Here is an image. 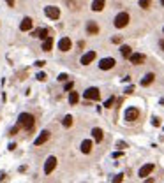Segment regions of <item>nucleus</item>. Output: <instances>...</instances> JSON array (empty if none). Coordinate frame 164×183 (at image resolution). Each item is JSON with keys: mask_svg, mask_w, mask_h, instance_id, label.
<instances>
[{"mask_svg": "<svg viewBox=\"0 0 164 183\" xmlns=\"http://www.w3.org/2000/svg\"><path fill=\"white\" fill-rule=\"evenodd\" d=\"M161 4H162V5H164V0H161Z\"/></svg>", "mask_w": 164, "mask_h": 183, "instance_id": "obj_38", "label": "nucleus"}, {"mask_svg": "<svg viewBox=\"0 0 164 183\" xmlns=\"http://www.w3.org/2000/svg\"><path fill=\"white\" fill-rule=\"evenodd\" d=\"M155 169V165L154 164H145L143 167H141V169H139V178H146V176H150V173H152V171H154Z\"/></svg>", "mask_w": 164, "mask_h": 183, "instance_id": "obj_8", "label": "nucleus"}, {"mask_svg": "<svg viewBox=\"0 0 164 183\" xmlns=\"http://www.w3.org/2000/svg\"><path fill=\"white\" fill-rule=\"evenodd\" d=\"M138 118H139V109L138 108H129L125 111V120L127 122H136Z\"/></svg>", "mask_w": 164, "mask_h": 183, "instance_id": "obj_6", "label": "nucleus"}, {"mask_svg": "<svg viewBox=\"0 0 164 183\" xmlns=\"http://www.w3.org/2000/svg\"><path fill=\"white\" fill-rule=\"evenodd\" d=\"M57 164H58L57 157H48L46 164H44V174H51L55 171V167H57Z\"/></svg>", "mask_w": 164, "mask_h": 183, "instance_id": "obj_4", "label": "nucleus"}, {"mask_svg": "<svg viewBox=\"0 0 164 183\" xmlns=\"http://www.w3.org/2000/svg\"><path fill=\"white\" fill-rule=\"evenodd\" d=\"M32 28V20L30 18H25V20L20 23V30L21 32H28Z\"/></svg>", "mask_w": 164, "mask_h": 183, "instance_id": "obj_16", "label": "nucleus"}, {"mask_svg": "<svg viewBox=\"0 0 164 183\" xmlns=\"http://www.w3.org/2000/svg\"><path fill=\"white\" fill-rule=\"evenodd\" d=\"M104 5H106V0H93L92 2V11L99 12V11L104 9Z\"/></svg>", "mask_w": 164, "mask_h": 183, "instance_id": "obj_15", "label": "nucleus"}, {"mask_svg": "<svg viewBox=\"0 0 164 183\" xmlns=\"http://www.w3.org/2000/svg\"><path fill=\"white\" fill-rule=\"evenodd\" d=\"M92 136H93V139H95L97 143H101L103 137H104V132L99 129V127H95V129H92Z\"/></svg>", "mask_w": 164, "mask_h": 183, "instance_id": "obj_17", "label": "nucleus"}, {"mask_svg": "<svg viewBox=\"0 0 164 183\" xmlns=\"http://www.w3.org/2000/svg\"><path fill=\"white\" fill-rule=\"evenodd\" d=\"M48 139H50V130H42V132L37 136V139L34 141V144H35V146H41V144H44Z\"/></svg>", "mask_w": 164, "mask_h": 183, "instance_id": "obj_9", "label": "nucleus"}, {"mask_svg": "<svg viewBox=\"0 0 164 183\" xmlns=\"http://www.w3.org/2000/svg\"><path fill=\"white\" fill-rule=\"evenodd\" d=\"M87 32H88L90 35H97V34H99V25H97L95 21H88V23H87Z\"/></svg>", "mask_w": 164, "mask_h": 183, "instance_id": "obj_13", "label": "nucleus"}, {"mask_svg": "<svg viewBox=\"0 0 164 183\" xmlns=\"http://www.w3.org/2000/svg\"><path fill=\"white\" fill-rule=\"evenodd\" d=\"M18 125L23 127V129L28 132V130L34 129V125H35V118L32 116L30 113H21L20 116H18Z\"/></svg>", "mask_w": 164, "mask_h": 183, "instance_id": "obj_1", "label": "nucleus"}, {"mask_svg": "<svg viewBox=\"0 0 164 183\" xmlns=\"http://www.w3.org/2000/svg\"><path fill=\"white\" fill-rule=\"evenodd\" d=\"M154 79H155V74H154V72H148L143 79H141V86H148V85H152Z\"/></svg>", "mask_w": 164, "mask_h": 183, "instance_id": "obj_14", "label": "nucleus"}, {"mask_svg": "<svg viewBox=\"0 0 164 183\" xmlns=\"http://www.w3.org/2000/svg\"><path fill=\"white\" fill-rule=\"evenodd\" d=\"M95 56H97L95 51H88V53H85L81 56V63L83 65H88V63H92V62L95 60Z\"/></svg>", "mask_w": 164, "mask_h": 183, "instance_id": "obj_11", "label": "nucleus"}, {"mask_svg": "<svg viewBox=\"0 0 164 183\" xmlns=\"http://www.w3.org/2000/svg\"><path fill=\"white\" fill-rule=\"evenodd\" d=\"M133 92H134V86H129V88L125 90V93H133Z\"/></svg>", "mask_w": 164, "mask_h": 183, "instance_id": "obj_35", "label": "nucleus"}, {"mask_svg": "<svg viewBox=\"0 0 164 183\" xmlns=\"http://www.w3.org/2000/svg\"><path fill=\"white\" fill-rule=\"evenodd\" d=\"M67 79H69V76H67L65 72H62L60 76H58V81H67Z\"/></svg>", "mask_w": 164, "mask_h": 183, "instance_id": "obj_28", "label": "nucleus"}, {"mask_svg": "<svg viewBox=\"0 0 164 183\" xmlns=\"http://www.w3.org/2000/svg\"><path fill=\"white\" fill-rule=\"evenodd\" d=\"M118 157H122V152H115L113 153V159H118Z\"/></svg>", "mask_w": 164, "mask_h": 183, "instance_id": "obj_34", "label": "nucleus"}, {"mask_svg": "<svg viewBox=\"0 0 164 183\" xmlns=\"http://www.w3.org/2000/svg\"><path fill=\"white\" fill-rule=\"evenodd\" d=\"M81 152L83 153H90L92 152V141H90V139H85V141L81 143Z\"/></svg>", "mask_w": 164, "mask_h": 183, "instance_id": "obj_19", "label": "nucleus"}, {"mask_svg": "<svg viewBox=\"0 0 164 183\" xmlns=\"http://www.w3.org/2000/svg\"><path fill=\"white\" fill-rule=\"evenodd\" d=\"M129 60H131V63H134V65H139V63L145 62V55L143 53H133V55L129 56Z\"/></svg>", "mask_w": 164, "mask_h": 183, "instance_id": "obj_12", "label": "nucleus"}, {"mask_svg": "<svg viewBox=\"0 0 164 183\" xmlns=\"http://www.w3.org/2000/svg\"><path fill=\"white\" fill-rule=\"evenodd\" d=\"M44 12H46V16H48L50 20H58V18H60V9L55 7V5H48V7H44Z\"/></svg>", "mask_w": 164, "mask_h": 183, "instance_id": "obj_5", "label": "nucleus"}, {"mask_svg": "<svg viewBox=\"0 0 164 183\" xmlns=\"http://www.w3.org/2000/svg\"><path fill=\"white\" fill-rule=\"evenodd\" d=\"M71 46H72V42H71L69 37H62L60 41H58V50L60 51H69Z\"/></svg>", "mask_w": 164, "mask_h": 183, "instance_id": "obj_10", "label": "nucleus"}, {"mask_svg": "<svg viewBox=\"0 0 164 183\" xmlns=\"http://www.w3.org/2000/svg\"><path fill=\"white\" fill-rule=\"evenodd\" d=\"M72 86H74V83L69 81V83H65V86H64V88H65V90L69 92V90H72Z\"/></svg>", "mask_w": 164, "mask_h": 183, "instance_id": "obj_29", "label": "nucleus"}, {"mask_svg": "<svg viewBox=\"0 0 164 183\" xmlns=\"http://www.w3.org/2000/svg\"><path fill=\"white\" fill-rule=\"evenodd\" d=\"M115 58H103V60L99 62V69H103V71H110L115 67Z\"/></svg>", "mask_w": 164, "mask_h": 183, "instance_id": "obj_7", "label": "nucleus"}, {"mask_svg": "<svg viewBox=\"0 0 164 183\" xmlns=\"http://www.w3.org/2000/svg\"><path fill=\"white\" fill-rule=\"evenodd\" d=\"M7 4H9V5H14V0H7Z\"/></svg>", "mask_w": 164, "mask_h": 183, "instance_id": "obj_37", "label": "nucleus"}, {"mask_svg": "<svg viewBox=\"0 0 164 183\" xmlns=\"http://www.w3.org/2000/svg\"><path fill=\"white\" fill-rule=\"evenodd\" d=\"M120 53H122V56L129 58V56L133 55V50H131V46H122V48H120Z\"/></svg>", "mask_w": 164, "mask_h": 183, "instance_id": "obj_21", "label": "nucleus"}, {"mask_svg": "<svg viewBox=\"0 0 164 183\" xmlns=\"http://www.w3.org/2000/svg\"><path fill=\"white\" fill-rule=\"evenodd\" d=\"M83 97H85L87 101H99V99H101V92H99V88H95V86H90V88L85 90Z\"/></svg>", "mask_w": 164, "mask_h": 183, "instance_id": "obj_3", "label": "nucleus"}, {"mask_svg": "<svg viewBox=\"0 0 164 183\" xmlns=\"http://www.w3.org/2000/svg\"><path fill=\"white\" fill-rule=\"evenodd\" d=\"M150 4H152V0H139V7H143V9H148Z\"/></svg>", "mask_w": 164, "mask_h": 183, "instance_id": "obj_24", "label": "nucleus"}, {"mask_svg": "<svg viewBox=\"0 0 164 183\" xmlns=\"http://www.w3.org/2000/svg\"><path fill=\"white\" fill-rule=\"evenodd\" d=\"M152 125H154V127H159V125H161V120H159V118H154V120H152Z\"/></svg>", "mask_w": 164, "mask_h": 183, "instance_id": "obj_31", "label": "nucleus"}, {"mask_svg": "<svg viewBox=\"0 0 164 183\" xmlns=\"http://www.w3.org/2000/svg\"><path fill=\"white\" fill-rule=\"evenodd\" d=\"M35 78H37V79H39V81H46V78H48V76H46V74H44V72H39V74H37V76H35Z\"/></svg>", "mask_w": 164, "mask_h": 183, "instance_id": "obj_27", "label": "nucleus"}, {"mask_svg": "<svg viewBox=\"0 0 164 183\" xmlns=\"http://www.w3.org/2000/svg\"><path fill=\"white\" fill-rule=\"evenodd\" d=\"M62 125L65 127V129H69L72 125V116L71 114H67V116H64V120H62Z\"/></svg>", "mask_w": 164, "mask_h": 183, "instance_id": "obj_22", "label": "nucleus"}, {"mask_svg": "<svg viewBox=\"0 0 164 183\" xmlns=\"http://www.w3.org/2000/svg\"><path fill=\"white\" fill-rule=\"evenodd\" d=\"M159 46H161V48H162V51H164V39H161V41H159Z\"/></svg>", "mask_w": 164, "mask_h": 183, "instance_id": "obj_36", "label": "nucleus"}, {"mask_svg": "<svg viewBox=\"0 0 164 183\" xmlns=\"http://www.w3.org/2000/svg\"><path fill=\"white\" fill-rule=\"evenodd\" d=\"M78 99H80V97H78V93H76V92H71V93H69V102H71V104H76Z\"/></svg>", "mask_w": 164, "mask_h": 183, "instance_id": "obj_23", "label": "nucleus"}, {"mask_svg": "<svg viewBox=\"0 0 164 183\" xmlns=\"http://www.w3.org/2000/svg\"><path fill=\"white\" fill-rule=\"evenodd\" d=\"M51 48H53V37L44 39V42H42V50L44 51H51Z\"/></svg>", "mask_w": 164, "mask_h": 183, "instance_id": "obj_20", "label": "nucleus"}, {"mask_svg": "<svg viewBox=\"0 0 164 183\" xmlns=\"http://www.w3.org/2000/svg\"><path fill=\"white\" fill-rule=\"evenodd\" d=\"M44 63H46V62H44V60H37V62H35V65H37V67H42Z\"/></svg>", "mask_w": 164, "mask_h": 183, "instance_id": "obj_33", "label": "nucleus"}, {"mask_svg": "<svg viewBox=\"0 0 164 183\" xmlns=\"http://www.w3.org/2000/svg\"><path fill=\"white\" fill-rule=\"evenodd\" d=\"M122 180H123V174L120 173V174H116V176L113 178V183H122Z\"/></svg>", "mask_w": 164, "mask_h": 183, "instance_id": "obj_26", "label": "nucleus"}, {"mask_svg": "<svg viewBox=\"0 0 164 183\" xmlns=\"http://www.w3.org/2000/svg\"><path fill=\"white\" fill-rule=\"evenodd\" d=\"M34 37H39V39H48V28H37L34 32Z\"/></svg>", "mask_w": 164, "mask_h": 183, "instance_id": "obj_18", "label": "nucleus"}, {"mask_svg": "<svg viewBox=\"0 0 164 183\" xmlns=\"http://www.w3.org/2000/svg\"><path fill=\"white\" fill-rule=\"evenodd\" d=\"M18 129H20V125H16V127H12V129H11V136H14V134H18Z\"/></svg>", "mask_w": 164, "mask_h": 183, "instance_id": "obj_30", "label": "nucleus"}, {"mask_svg": "<svg viewBox=\"0 0 164 183\" xmlns=\"http://www.w3.org/2000/svg\"><path fill=\"white\" fill-rule=\"evenodd\" d=\"M129 21H131V16L127 12H118L116 18H115V27L116 28H123V27L129 25Z\"/></svg>", "mask_w": 164, "mask_h": 183, "instance_id": "obj_2", "label": "nucleus"}, {"mask_svg": "<svg viewBox=\"0 0 164 183\" xmlns=\"http://www.w3.org/2000/svg\"><path fill=\"white\" fill-rule=\"evenodd\" d=\"M113 104H115V97H110L108 101L104 102V108H113Z\"/></svg>", "mask_w": 164, "mask_h": 183, "instance_id": "obj_25", "label": "nucleus"}, {"mask_svg": "<svg viewBox=\"0 0 164 183\" xmlns=\"http://www.w3.org/2000/svg\"><path fill=\"white\" fill-rule=\"evenodd\" d=\"M111 41L115 42V44H120V42H122V39H120V37H113Z\"/></svg>", "mask_w": 164, "mask_h": 183, "instance_id": "obj_32", "label": "nucleus"}]
</instances>
